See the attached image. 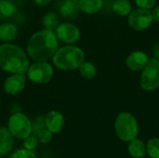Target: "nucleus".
<instances>
[{
  "label": "nucleus",
  "instance_id": "obj_1",
  "mask_svg": "<svg viewBox=\"0 0 159 158\" xmlns=\"http://www.w3.org/2000/svg\"><path fill=\"white\" fill-rule=\"evenodd\" d=\"M59 42L54 31L42 29L29 38L26 53L34 61H48L53 58L60 47Z\"/></svg>",
  "mask_w": 159,
  "mask_h": 158
},
{
  "label": "nucleus",
  "instance_id": "obj_2",
  "mask_svg": "<svg viewBox=\"0 0 159 158\" xmlns=\"http://www.w3.org/2000/svg\"><path fill=\"white\" fill-rule=\"evenodd\" d=\"M27 53L18 45H0V69L9 74H26L30 65Z\"/></svg>",
  "mask_w": 159,
  "mask_h": 158
},
{
  "label": "nucleus",
  "instance_id": "obj_3",
  "mask_svg": "<svg viewBox=\"0 0 159 158\" xmlns=\"http://www.w3.org/2000/svg\"><path fill=\"white\" fill-rule=\"evenodd\" d=\"M85 61V52L75 45H65L59 47L52 58L53 65L61 71L77 70Z\"/></svg>",
  "mask_w": 159,
  "mask_h": 158
},
{
  "label": "nucleus",
  "instance_id": "obj_4",
  "mask_svg": "<svg viewBox=\"0 0 159 158\" xmlns=\"http://www.w3.org/2000/svg\"><path fill=\"white\" fill-rule=\"evenodd\" d=\"M115 131L118 139L125 142L137 138L139 124L136 117L128 112L120 113L115 120Z\"/></svg>",
  "mask_w": 159,
  "mask_h": 158
},
{
  "label": "nucleus",
  "instance_id": "obj_5",
  "mask_svg": "<svg viewBox=\"0 0 159 158\" xmlns=\"http://www.w3.org/2000/svg\"><path fill=\"white\" fill-rule=\"evenodd\" d=\"M7 129L12 136L19 140H24L33 132L32 121L22 113H15L9 117Z\"/></svg>",
  "mask_w": 159,
  "mask_h": 158
},
{
  "label": "nucleus",
  "instance_id": "obj_6",
  "mask_svg": "<svg viewBox=\"0 0 159 158\" xmlns=\"http://www.w3.org/2000/svg\"><path fill=\"white\" fill-rule=\"evenodd\" d=\"M53 74V67L48 61H34L29 65L26 76L32 83L43 85L51 80Z\"/></svg>",
  "mask_w": 159,
  "mask_h": 158
},
{
  "label": "nucleus",
  "instance_id": "obj_7",
  "mask_svg": "<svg viewBox=\"0 0 159 158\" xmlns=\"http://www.w3.org/2000/svg\"><path fill=\"white\" fill-rule=\"evenodd\" d=\"M141 88L145 91H154L159 88V60L151 59L143 68L140 80Z\"/></svg>",
  "mask_w": 159,
  "mask_h": 158
},
{
  "label": "nucleus",
  "instance_id": "obj_8",
  "mask_svg": "<svg viewBox=\"0 0 159 158\" xmlns=\"http://www.w3.org/2000/svg\"><path fill=\"white\" fill-rule=\"evenodd\" d=\"M153 22V18L151 14V9L146 8H136L131 10L128 15V23L129 27L134 31H143L146 30Z\"/></svg>",
  "mask_w": 159,
  "mask_h": 158
},
{
  "label": "nucleus",
  "instance_id": "obj_9",
  "mask_svg": "<svg viewBox=\"0 0 159 158\" xmlns=\"http://www.w3.org/2000/svg\"><path fill=\"white\" fill-rule=\"evenodd\" d=\"M59 41L65 45H74L79 41L81 37V32L77 26L69 22H62L58 25L54 31Z\"/></svg>",
  "mask_w": 159,
  "mask_h": 158
},
{
  "label": "nucleus",
  "instance_id": "obj_10",
  "mask_svg": "<svg viewBox=\"0 0 159 158\" xmlns=\"http://www.w3.org/2000/svg\"><path fill=\"white\" fill-rule=\"evenodd\" d=\"M26 81L25 74H11L4 82V90L8 95H18L24 89Z\"/></svg>",
  "mask_w": 159,
  "mask_h": 158
},
{
  "label": "nucleus",
  "instance_id": "obj_11",
  "mask_svg": "<svg viewBox=\"0 0 159 158\" xmlns=\"http://www.w3.org/2000/svg\"><path fill=\"white\" fill-rule=\"evenodd\" d=\"M149 60L150 59L143 51L136 50L128 56L126 59V65L132 72H140L147 65Z\"/></svg>",
  "mask_w": 159,
  "mask_h": 158
},
{
  "label": "nucleus",
  "instance_id": "obj_12",
  "mask_svg": "<svg viewBox=\"0 0 159 158\" xmlns=\"http://www.w3.org/2000/svg\"><path fill=\"white\" fill-rule=\"evenodd\" d=\"M64 116L58 111H50L45 116V127L52 134H58L64 127Z\"/></svg>",
  "mask_w": 159,
  "mask_h": 158
},
{
  "label": "nucleus",
  "instance_id": "obj_13",
  "mask_svg": "<svg viewBox=\"0 0 159 158\" xmlns=\"http://www.w3.org/2000/svg\"><path fill=\"white\" fill-rule=\"evenodd\" d=\"M13 136L7 128L0 127V156H4L10 153L13 147Z\"/></svg>",
  "mask_w": 159,
  "mask_h": 158
},
{
  "label": "nucleus",
  "instance_id": "obj_14",
  "mask_svg": "<svg viewBox=\"0 0 159 158\" xmlns=\"http://www.w3.org/2000/svg\"><path fill=\"white\" fill-rule=\"evenodd\" d=\"M60 14L66 19H74L78 15L79 7L77 1L75 0H62L59 7Z\"/></svg>",
  "mask_w": 159,
  "mask_h": 158
},
{
  "label": "nucleus",
  "instance_id": "obj_15",
  "mask_svg": "<svg viewBox=\"0 0 159 158\" xmlns=\"http://www.w3.org/2000/svg\"><path fill=\"white\" fill-rule=\"evenodd\" d=\"M18 35V28L12 22H4L0 25V41L4 43L13 42Z\"/></svg>",
  "mask_w": 159,
  "mask_h": 158
},
{
  "label": "nucleus",
  "instance_id": "obj_16",
  "mask_svg": "<svg viewBox=\"0 0 159 158\" xmlns=\"http://www.w3.org/2000/svg\"><path fill=\"white\" fill-rule=\"evenodd\" d=\"M79 10L87 14H96L103 7V0H78Z\"/></svg>",
  "mask_w": 159,
  "mask_h": 158
},
{
  "label": "nucleus",
  "instance_id": "obj_17",
  "mask_svg": "<svg viewBox=\"0 0 159 158\" xmlns=\"http://www.w3.org/2000/svg\"><path fill=\"white\" fill-rule=\"evenodd\" d=\"M128 151L130 156L133 158H143L146 155V144L140 139H133L132 141L129 142L128 144Z\"/></svg>",
  "mask_w": 159,
  "mask_h": 158
},
{
  "label": "nucleus",
  "instance_id": "obj_18",
  "mask_svg": "<svg viewBox=\"0 0 159 158\" xmlns=\"http://www.w3.org/2000/svg\"><path fill=\"white\" fill-rule=\"evenodd\" d=\"M17 12L12 0H0V20H6L14 16Z\"/></svg>",
  "mask_w": 159,
  "mask_h": 158
},
{
  "label": "nucleus",
  "instance_id": "obj_19",
  "mask_svg": "<svg viewBox=\"0 0 159 158\" xmlns=\"http://www.w3.org/2000/svg\"><path fill=\"white\" fill-rule=\"evenodd\" d=\"M42 24L44 29L55 31L58 25L60 24V19L57 13L55 12H48L45 14L42 18Z\"/></svg>",
  "mask_w": 159,
  "mask_h": 158
},
{
  "label": "nucleus",
  "instance_id": "obj_20",
  "mask_svg": "<svg viewBox=\"0 0 159 158\" xmlns=\"http://www.w3.org/2000/svg\"><path fill=\"white\" fill-rule=\"evenodd\" d=\"M113 10L119 16H128L132 10V6L129 0H116L113 4Z\"/></svg>",
  "mask_w": 159,
  "mask_h": 158
},
{
  "label": "nucleus",
  "instance_id": "obj_21",
  "mask_svg": "<svg viewBox=\"0 0 159 158\" xmlns=\"http://www.w3.org/2000/svg\"><path fill=\"white\" fill-rule=\"evenodd\" d=\"M78 72L80 75L86 79H92L96 76L97 74V68L96 66L90 62V61H84L79 67H78Z\"/></svg>",
  "mask_w": 159,
  "mask_h": 158
},
{
  "label": "nucleus",
  "instance_id": "obj_22",
  "mask_svg": "<svg viewBox=\"0 0 159 158\" xmlns=\"http://www.w3.org/2000/svg\"><path fill=\"white\" fill-rule=\"evenodd\" d=\"M146 154L151 158H159V139L152 138L146 143Z\"/></svg>",
  "mask_w": 159,
  "mask_h": 158
},
{
  "label": "nucleus",
  "instance_id": "obj_23",
  "mask_svg": "<svg viewBox=\"0 0 159 158\" xmlns=\"http://www.w3.org/2000/svg\"><path fill=\"white\" fill-rule=\"evenodd\" d=\"M8 158H36L34 153L28 149H18L9 155Z\"/></svg>",
  "mask_w": 159,
  "mask_h": 158
},
{
  "label": "nucleus",
  "instance_id": "obj_24",
  "mask_svg": "<svg viewBox=\"0 0 159 158\" xmlns=\"http://www.w3.org/2000/svg\"><path fill=\"white\" fill-rule=\"evenodd\" d=\"M36 137H37V140L39 142L43 143V144H47V143H49L52 140V136L53 134L48 129H41L40 131H38L36 134Z\"/></svg>",
  "mask_w": 159,
  "mask_h": 158
},
{
  "label": "nucleus",
  "instance_id": "obj_25",
  "mask_svg": "<svg viewBox=\"0 0 159 158\" xmlns=\"http://www.w3.org/2000/svg\"><path fill=\"white\" fill-rule=\"evenodd\" d=\"M37 144H38V140H37L36 135L31 134L23 140V145H24L25 149L33 151L37 146Z\"/></svg>",
  "mask_w": 159,
  "mask_h": 158
},
{
  "label": "nucleus",
  "instance_id": "obj_26",
  "mask_svg": "<svg viewBox=\"0 0 159 158\" xmlns=\"http://www.w3.org/2000/svg\"><path fill=\"white\" fill-rule=\"evenodd\" d=\"M32 127H33V131L36 134L38 131H40L41 129H45V117L42 116H38L34 123H32Z\"/></svg>",
  "mask_w": 159,
  "mask_h": 158
},
{
  "label": "nucleus",
  "instance_id": "obj_27",
  "mask_svg": "<svg viewBox=\"0 0 159 158\" xmlns=\"http://www.w3.org/2000/svg\"><path fill=\"white\" fill-rule=\"evenodd\" d=\"M135 4L138 6V7L151 9L155 7L157 0H134Z\"/></svg>",
  "mask_w": 159,
  "mask_h": 158
},
{
  "label": "nucleus",
  "instance_id": "obj_28",
  "mask_svg": "<svg viewBox=\"0 0 159 158\" xmlns=\"http://www.w3.org/2000/svg\"><path fill=\"white\" fill-rule=\"evenodd\" d=\"M151 14H152L153 20L156 22H159V6L153 7V9L151 10Z\"/></svg>",
  "mask_w": 159,
  "mask_h": 158
},
{
  "label": "nucleus",
  "instance_id": "obj_29",
  "mask_svg": "<svg viewBox=\"0 0 159 158\" xmlns=\"http://www.w3.org/2000/svg\"><path fill=\"white\" fill-rule=\"evenodd\" d=\"M51 0H34V4L39 6V7H44V6H47L50 3Z\"/></svg>",
  "mask_w": 159,
  "mask_h": 158
},
{
  "label": "nucleus",
  "instance_id": "obj_30",
  "mask_svg": "<svg viewBox=\"0 0 159 158\" xmlns=\"http://www.w3.org/2000/svg\"><path fill=\"white\" fill-rule=\"evenodd\" d=\"M75 1H78V0H75Z\"/></svg>",
  "mask_w": 159,
  "mask_h": 158
},
{
  "label": "nucleus",
  "instance_id": "obj_31",
  "mask_svg": "<svg viewBox=\"0 0 159 158\" xmlns=\"http://www.w3.org/2000/svg\"><path fill=\"white\" fill-rule=\"evenodd\" d=\"M0 104H1V102H0Z\"/></svg>",
  "mask_w": 159,
  "mask_h": 158
}]
</instances>
